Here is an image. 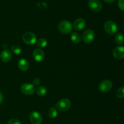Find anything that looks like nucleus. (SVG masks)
Returning a JSON list of instances; mask_svg holds the SVG:
<instances>
[{
  "label": "nucleus",
  "instance_id": "21",
  "mask_svg": "<svg viewBox=\"0 0 124 124\" xmlns=\"http://www.w3.org/2000/svg\"><path fill=\"white\" fill-rule=\"evenodd\" d=\"M116 96L118 98H124V87H120L116 92Z\"/></svg>",
  "mask_w": 124,
  "mask_h": 124
},
{
  "label": "nucleus",
  "instance_id": "17",
  "mask_svg": "<svg viewBox=\"0 0 124 124\" xmlns=\"http://www.w3.org/2000/svg\"><path fill=\"white\" fill-rule=\"evenodd\" d=\"M81 36L79 33L74 32L71 35V40L75 44H79L81 41Z\"/></svg>",
  "mask_w": 124,
  "mask_h": 124
},
{
  "label": "nucleus",
  "instance_id": "10",
  "mask_svg": "<svg viewBox=\"0 0 124 124\" xmlns=\"http://www.w3.org/2000/svg\"><path fill=\"white\" fill-rule=\"evenodd\" d=\"M113 55L117 59H124V47L119 46L114 48Z\"/></svg>",
  "mask_w": 124,
  "mask_h": 124
},
{
  "label": "nucleus",
  "instance_id": "23",
  "mask_svg": "<svg viewBox=\"0 0 124 124\" xmlns=\"http://www.w3.org/2000/svg\"><path fill=\"white\" fill-rule=\"evenodd\" d=\"M118 7L121 10L124 11V0H119Z\"/></svg>",
  "mask_w": 124,
  "mask_h": 124
},
{
  "label": "nucleus",
  "instance_id": "11",
  "mask_svg": "<svg viewBox=\"0 0 124 124\" xmlns=\"http://www.w3.org/2000/svg\"><path fill=\"white\" fill-rule=\"evenodd\" d=\"M86 25V21L83 18H78L73 23V27L77 31H81L85 28Z\"/></svg>",
  "mask_w": 124,
  "mask_h": 124
},
{
  "label": "nucleus",
  "instance_id": "25",
  "mask_svg": "<svg viewBox=\"0 0 124 124\" xmlns=\"http://www.w3.org/2000/svg\"><path fill=\"white\" fill-rule=\"evenodd\" d=\"M2 99H3V96H2V93H1V92H0V104H1V103H2Z\"/></svg>",
  "mask_w": 124,
  "mask_h": 124
},
{
  "label": "nucleus",
  "instance_id": "7",
  "mask_svg": "<svg viewBox=\"0 0 124 124\" xmlns=\"http://www.w3.org/2000/svg\"><path fill=\"white\" fill-rule=\"evenodd\" d=\"M112 87L113 84L111 81L105 79L101 82V83L99 84V90L101 92L105 93V92H109L111 89Z\"/></svg>",
  "mask_w": 124,
  "mask_h": 124
},
{
  "label": "nucleus",
  "instance_id": "2",
  "mask_svg": "<svg viewBox=\"0 0 124 124\" xmlns=\"http://www.w3.org/2000/svg\"><path fill=\"white\" fill-rule=\"evenodd\" d=\"M73 27L71 23L69 21H62L58 25V29L63 34L70 33L72 31Z\"/></svg>",
  "mask_w": 124,
  "mask_h": 124
},
{
  "label": "nucleus",
  "instance_id": "6",
  "mask_svg": "<svg viewBox=\"0 0 124 124\" xmlns=\"http://www.w3.org/2000/svg\"><path fill=\"white\" fill-rule=\"evenodd\" d=\"M88 6L90 9L93 12H99L101 10L102 4L99 0H89Z\"/></svg>",
  "mask_w": 124,
  "mask_h": 124
},
{
  "label": "nucleus",
  "instance_id": "9",
  "mask_svg": "<svg viewBox=\"0 0 124 124\" xmlns=\"http://www.w3.org/2000/svg\"><path fill=\"white\" fill-rule=\"evenodd\" d=\"M30 120L32 124H41L42 122V117L39 113L33 111L30 113Z\"/></svg>",
  "mask_w": 124,
  "mask_h": 124
},
{
  "label": "nucleus",
  "instance_id": "22",
  "mask_svg": "<svg viewBox=\"0 0 124 124\" xmlns=\"http://www.w3.org/2000/svg\"><path fill=\"white\" fill-rule=\"evenodd\" d=\"M7 124H21V122L18 119L12 118L8 121Z\"/></svg>",
  "mask_w": 124,
  "mask_h": 124
},
{
  "label": "nucleus",
  "instance_id": "20",
  "mask_svg": "<svg viewBox=\"0 0 124 124\" xmlns=\"http://www.w3.org/2000/svg\"><path fill=\"white\" fill-rule=\"evenodd\" d=\"M11 50L13 53L16 54H19L22 52V48L18 45H14L11 47Z\"/></svg>",
  "mask_w": 124,
  "mask_h": 124
},
{
  "label": "nucleus",
  "instance_id": "12",
  "mask_svg": "<svg viewBox=\"0 0 124 124\" xmlns=\"http://www.w3.org/2000/svg\"><path fill=\"white\" fill-rule=\"evenodd\" d=\"M45 56L44 52L41 48H36L33 53V57L36 62H41Z\"/></svg>",
  "mask_w": 124,
  "mask_h": 124
},
{
  "label": "nucleus",
  "instance_id": "4",
  "mask_svg": "<svg viewBox=\"0 0 124 124\" xmlns=\"http://www.w3.org/2000/svg\"><path fill=\"white\" fill-rule=\"evenodd\" d=\"M23 40L26 44L33 45L35 43H36L37 38L33 33L27 31L23 35Z\"/></svg>",
  "mask_w": 124,
  "mask_h": 124
},
{
  "label": "nucleus",
  "instance_id": "1",
  "mask_svg": "<svg viewBox=\"0 0 124 124\" xmlns=\"http://www.w3.org/2000/svg\"><path fill=\"white\" fill-rule=\"evenodd\" d=\"M104 30L108 35H113L118 31V27L113 21H107L104 24Z\"/></svg>",
  "mask_w": 124,
  "mask_h": 124
},
{
  "label": "nucleus",
  "instance_id": "13",
  "mask_svg": "<svg viewBox=\"0 0 124 124\" xmlns=\"http://www.w3.org/2000/svg\"><path fill=\"white\" fill-rule=\"evenodd\" d=\"M0 59L4 62H8L12 59V53L8 49H4L0 54Z\"/></svg>",
  "mask_w": 124,
  "mask_h": 124
},
{
  "label": "nucleus",
  "instance_id": "8",
  "mask_svg": "<svg viewBox=\"0 0 124 124\" xmlns=\"http://www.w3.org/2000/svg\"><path fill=\"white\" fill-rule=\"evenodd\" d=\"M21 90L25 95H31L35 92V87L33 84L25 83L22 85Z\"/></svg>",
  "mask_w": 124,
  "mask_h": 124
},
{
  "label": "nucleus",
  "instance_id": "3",
  "mask_svg": "<svg viewBox=\"0 0 124 124\" xmlns=\"http://www.w3.org/2000/svg\"><path fill=\"white\" fill-rule=\"evenodd\" d=\"M71 101L69 99L63 98L58 101L56 104V107L59 111H67L69 110L71 107Z\"/></svg>",
  "mask_w": 124,
  "mask_h": 124
},
{
  "label": "nucleus",
  "instance_id": "5",
  "mask_svg": "<svg viewBox=\"0 0 124 124\" xmlns=\"http://www.w3.org/2000/svg\"><path fill=\"white\" fill-rule=\"evenodd\" d=\"M94 37H95V33L94 31L91 29H88L83 33L82 38L85 43L90 44L93 41Z\"/></svg>",
  "mask_w": 124,
  "mask_h": 124
},
{
  "label": "nucleus",
  "instance_id": "14",
  "mask_svg": "<svg viewBox=\"0 0 124 124\" xmlns=\"http://www.w3.org/2000/svg\"><path fill=\"white\" fill-rule=\"evenodd\" d=\"M18 66L21 71H27L29 67V62L25 58H21L18 61Z\"/></svg>",
  "mask_w": 124,
  "mask_h": 124
},
{
  "label": "nucleus",
  "instance_id": "26",
  "mask_svg": "<svg viewBox=\"0 0 124 124\" xmlns=\"http://www.w3.org/2000/svg\"><path fill=\"white\" fill-rule=\"evenodd\" d=\"M104 1H105L106 2H108V3H111V2H113L116 0H104Z\"/></svg>",
  "mask_w": 124,
  "mask_h": 124
},
{
  "label": "nucleus",
  "instance_id": "24",
  "mask_svg": "<svg viewBox=\"0 0 124 124\" xmlns=\"http://www.w3.org/2000/svg\"><path fill=\"white\" fill-rule=\"evenodd\" d=\"M40 82H40V80L39 79L36 78L33 80V85L38 86L39 85Z\"/></svg>",
  "mask_w": 124,
  "mask_h": 124
},
{
  "label": "nucleus",
  "instance_id": "15",
  "mask_svg": "<svg viewBox=\"0 0 124 124\" xmlns=\"http://www.w3.org/2000/svg\"><path fill=\"white\" fill-rule=\"evenodd\" d=\"M115 43L117 45L121 46L124 42V36L121 33H119L116 35L115 38Z\"/></svg>",
  "mask_w": 124,
  "mask_h": 124
},
{
  "label": "nucleus",
  "instance_id": "16",
  "mask_svg": "<svg viewBox=\"0 0 124 124\" xmlns=\"http://www.w3.org/2000/svg\"><path fill=\"white\" fill-rule=\"evenodd\" d=\"M36 93L39 96H44L47 93V89L44 86H38L36 89Z\"/></svg>",
  "mask_w": 124,
  "mask_h": 124
},
{
  "label": "nucleus",
  "instance_id": "18",
  "mask_svg": "<svg viewBox=\"0 0 124 124\" xmlns=\"http://www.w3.org/2000/svg\"><path fill=\"white\" fill-rule=\"evenodd\" d=\"M47 40L46 38H39L37 41H36V44H37L38 47H40V48H44L47 46Z\"/></svg>",
  "mask_w": 124,
  "mask_h": 124
},
{
  "label": "nucleus",
  "instance_id": "19",
  "mask_svg": "<svg viewBox=\"0 0 124 124\" xmlns=\"http://www.w3.org/2000/svg\"><path fill=\"white\" fill-rule=\"evenodd\" d=\"M48 116L50 118L54 119L58 116V111L56 108L52 107L48 112Z\"/></svg>",
  "mask_w": 124,
  "mask_h": 124
}]
</instances>
